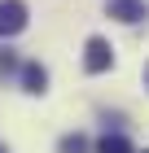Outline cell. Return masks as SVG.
Wrapping results in <instances>:
<instances>
[{"mask_svg":"<svg viewBox=\"0 0 149 153\" xmlns=\"http://www.w3.org/2000/svg\"><path fill=\"white\" fill-rule=\"evenodd\" d=\"M26 31V4L22 0H0V35Z\"/></svg>","mask_w":149,"mask_h":153,"instance_id":"cell-2","label":"cell"},{"mask_svg":"<svg viewBox=\"0 0 149 153\" xmlns=\"http://www.w3.org/2000/svg\"><path fill=\"white\" fill-rule=\"evenodd\" d=\"M110 18H118V22H140V18H145V0H114V4H110Z\"/></svg>","mask_w":149,"mask_h":153,"instance_id":"cell-3","label":"cell"},{"mask_svg":"<svg viewBox=\"0 0 149 153\" xmlns=\"http://www.w3.org/2000/svg\"><path fill=\"white\" fill-rule=\"evenodd\" d=\"M0 153H9V149H4V144H0Z\"/></svg>","mask_w":149,"mask_h":153,"instance_id":"cell-9","label":"cell"},{"mask_svg":"<svg viewBox=\"0 0 149 153\" xmlns=\"http://www.w3.org/2000/svg\"><path fill=\"white\" fill-rule=\"evenodd\" d=\"M145 83H149V66H145Z\"/></svg>","mask_w":149,"mask_h":153,"instance_id":"cell-8","label":"cell"},{"mask_svg":"<svg viewBox=\"0 0 149 153\" xmlns=\"http://www.w3.org/2000/svg\"><path fill=\"white\" fill-rule=\"evenodd\" d=\"M145 153H149V149H145Z\"/></svg>","mask_w":149,"mask_h":153,"instance_id":"cell-10","label":"cell"},{"mask_svg":"<svg viewBox=\"0 0 149 153\" xmlns=\"http://www.w3.org/2000/svg\"><path fill=\"white\" fill-rule=\"evenodd\" d=\"M22 83H26V92H44L48 88V70L40 66V61H26L22 66Z\"/></svg>","mask_w":149,"mask_h":153,"instance_id":"cell-4","label":"cell"},{"mask_svg":"<svg viewBox=\"0 0 149 153\" xmlns=\"http://www.w3.org/2000/svg\"><path fill=\"white\" fill-rule=\"evenodd\" d=\"M97 153H132V144H127V136H101Z\"/></svg>","mask_w":149,"mask_h":153,"instance_id":"cell-6","label":"cell"},{"mask_svg":"<svg viewBox=\"0 0 149 153\" xmlns=\"http://www.w3.org/2000/svg\"><path fill=\"white\" fill-rule=\"evenodd\" d=\"M9 70H18V57H13L9 48H0V74H9Z\"/></svg>","mask_w":149,"mask_h":153,"instance_id":"cell-7","label":"cell"},{"mask_svg":"<svg viewBox=\"0 0 149 153\" xmlns=\"http://www.w3.org/2000/svg\"><path fill=\"white\" fill-rule=\"evenodd\" d=\"M83 66H88V74H105L110 66H114V48H110V39L92 35L88 39V53H83Z\"/></svg>","mask_w":149,"mask_h":153,"instance_id":"cell-1","label":"cell"},{"mask_svg":"<svg viewBox=\"0 0 149 153\" xmlns=\"http://www.w3.org/2000/svg\"><path fill=\"white\" fill-rule=\"evenodd\" d=\"M57 153H88V136H79V131L61 136V140H57Z\"/></svg>","mask_w":149,"mask_h":153,"instance_id":"cell-5","label":"cell"}]
</instances>
